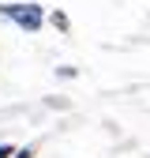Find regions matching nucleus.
Returning <instances> with one entry per match:
<instances>
[{
	"label": "nucleus",
	"instance_id": "nucleus-2",
	"mask_svg": "<svg viewBox=\"0 0 150 158\" xmlns=\"http://www.w3.org/2000/svg\"><path fill=\"white\" fill-rule=\"evenodd\" d=\"M56 75H60V79H75V75H79V68H71V64H60V68H56Z\"/></svg>",
	"mask_w": 150,
	"mask_h": 158
},
{
	"label": "nucleus",
	"instance_id": "nucleus-3",
	"mask_svg": "<svg viewBox=\"0 0 150 158\" xmlns=\"http://www.w3.org/2000/svg\"><path fill=\"white\" fill-rule=\"evenodd\" d=\"M53 27H56V30H68V15H64V11H53Z\"/></svg>",
	"mask_w": 150,
	"mask_h": 158
},
{
	"label": "nucleus",
	"instance_id": "nucleus-4",
	"mask_svg": "<svg viewBox=\"0 0 150 158\" xmlns=\"http://www.w3.org/2000/svg\"><path fill=\"white\" fill-rule=\"evenodd\" d=\"M15 151H19V147H11V143H0V158H15Z\"/></svg>",
	"mask_w": 150,
	"mask_h": 158
},
{
	"label": "nucleus",
	"instance_id": "nucleus-1",
	"mask_svg": "<svg viewBox=\"0 0 150 158\" xmlns=\"http://www.w3.org/2000/svg\"><path fill=\"white\" fill-rule=\"evenodd\" d=\"M0 19L15 23L19 30H26V34H38V30L45 27V8L34 4V0H23V4H0Z\"/></svg>",
	"mask_w": 150,
	"mask_h": 158
},
{
	"label": "nucleus",
	"instance_id": "nucleus-5",
	"mask_svg": "<svg viewBox=\"0 0 150 158\" xmlns=\"http://www.w3.org/2000/svg\"><path fill=\"white\" fill-rule=\"evenodd\" d=\"M15 158H34V147H19V151H15Z\"/></svg>",
	"mask_w": 150,
	"mask_h": 158
}]
</instances>
